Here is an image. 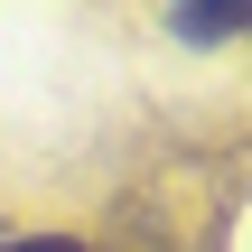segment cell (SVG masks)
<instances>
[{"label": "cell", "mask_w": 252, "mask_h": 252, "mask_svg": "<svg viewBox=\"0 0 252 252\" xmlns=\"http://www.w3.org/2000/svg\"><path fill=\"white\" fill-rule=\"evenodd\" d=\"M168 28H178V37H196V47H206V37H234V28H243V9H178V19H168Z\"/></svg>", "instance_id": "1"}, {"label": "cell", "mask_w": 252, "mask_h": 252, "mask_svg": "<svg viewBox=\"0 0 252 252\" xmlns=\"http://www.w3.org/2000/svg\"><path fill=\"white\" fill-rule=\"evenodd\" d=\"M0 252H84V243H65V234H28V243H0Z\"/></svg>", "instance_id": "2"}]
</instances>
